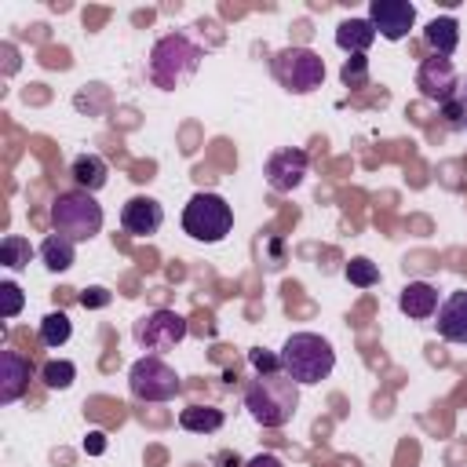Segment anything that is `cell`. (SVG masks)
I'll use <instances>...</instances> for the list:
<instances>
[{"label": "cell", "instance_id": "6da1fadb", "mask_svg": "<svg viewBox=\"0 0 467 467\" xmlns=\"http://www.w3.org/2000/svg\"><path fill=\"white\" fill-rule=\"evenodd\" d=\"M244 409L259 427H285L299 409V383L285 372L255 376L244 387Z\"/></svg>", "mask_w": 467, "mask_h": 467}, {"label": "cell", "instance_id": "7a4b0ae2", "mask_svg": "<svg viewBox=\"0 0 467 467\" xmlns=\"http://www.w3.org/2000/svg\"><path fill=\"white\" fill-rule=\"evenodd\" d=\"M332 368H336V350L317 332H292L285 339V347H281V372L288 379H296L299 387L328 379Z\"/></svg>", "mask_w": 467, "mask_h": 467}, {"label": "cell", "instance_id": "3957f363", "mask_svg": "<svg viewBox=\"0 0 467 467\" xmlns=\"http://www.w3.org/2000/svg\"><path fill=\"white\" fill-rule=\"evenodd\" d=\"M201 58H204V55H201V47H197L190 36L168 33V36H161V40L153 44V51H150V80H153L157 88L171 91V88L186 84V80L197 73Z\"/></svg>", "mask_w": 467, "mask_h": 467}, {"label": "cell", "instance_id": "277c9868", "mask_svg": "<svg viewBox=\"0 0 467 467\" xmlns=\"http://www.w3.org/2000/svg\"><path fill=\"white\" fill-rule=\"evenodd\" d=\"M51 226L69 241H91L102 230V204L88 190H69L51 201Z\"/></svg>", "mask_w": 467, "mask_h": 467}, {"label": "cell", "instance_id": "5b68a950", "mask_svg": "<svg viewBox=\"0 0 467 467\" xmlns=\"http://www.w3.org/2000/svg\"><path fill=\"white\" fill-rule=\"evenodd\" d=\"M234 226V208L219 197V193H193L182 208V230L193 237V241H223Z\"/></svg>", "mask_w": 467, "mask_h": 467}, {"label": "cell", "instance_id": "8992f818", "mask_svg": "<svg viewBox=\"0 0 467 467\" xmlns=\"http://www.w3.org/2000/svg\"><path fill=\"white\" fill-rule=\"evenodd\" d=\"M274 77L292 95H310L325 80V58L310 47H285L274 55Z\"/></svg>", "mask_w": 467, "mask_h": 467}, {"label": "cell", "instance_id": "52a82bcc", "mask_svg": "<svg viewBox=\"0 0 467 467\" xmlns=\"http://www.w3.org/2000/svg\"><path fill=\"white\" fill-rule=\"evenodd\" d=\"M128 387H131V394H135L139 401H171V398L182 390L175 368H168L157 354L139 358V361L131 365V372H128Z\"/></svg>", "mask_w": 467, "mask_h": 467}, {"label": "cell", "instance_id": "ba28073f", "mask_svg": "<svg viewBox=\"0 0 467 467\" xmlns=\"http://www.w3.org/2000/svg\"><path fill=\"white\" fill-rule=\"evenodd\" d=\"M186 332H190L186 317H182V314H175V310H164V306H161V310L142 314V317L135 321V328H131L135 343H139L142 350H153V354L171 350L175 343H182V339H186Z\"/></svg>", "mask_w": 467, "mask_h": 467}, {"label": "cell", "instance_id": "9c48e42d", "mask_svg": "<svg viewBox=\"0 0 467 467\" xmlns=\"http://www.w3.org/2000/svg\"><path fill=\"white\" fill-rule=\"evenodd\" d=\"M368 22L383 40H405L416 22V7L409 0H372Z\"/></svg>", "mask_w": 467, "mask_h": 467}, {"label": "cell", "instance_id": "30bf717a", "mask_svg": "<svg viewBox=\"0 0 467 467\" xmlns=\"http://www.w3.org/2000/svg\"><path fill=\"white\" fill-rule=\"evenodd\" d=\"M416 88H420L423 99H431L438 106L456 99V66H452V58H441V55L423 58V66L416 73Z\"/></svg>", "mask_w": 467, "mask_h": 467}, {"label": "cell", "instance_id": "8fae6325", "mask_svg": "<svg viewBox=\"0 0 467 467\" xmlns=\"http://www.w3.org/2000/svg\"><path fill=\"white\" fill-rule=\"evenodd\" d=\"M306 168H310V157L303 150H296V146H285V150L270 153V161H266L263 171H266V182L277 193H292L306 179Z\"/></svg>", "mask_w": 467, "mask_h": 467}, {"label": "cell", "instance_id": "7c38bea8", "mask_svg": "<svg viewBox=\"0 0 467 467\" xmlns=\"http://www.w3.org/2000/svg\"><path fill=\"white\" fill-rule=\"evenodd\" d=\"M164 223V208L153 201V197H131L124 208H120V226L135 237H150L157 234Z\"/></svg>", "mask_w": 467, "mask_h": 467}, {"label": "cell", "instance_id": "4fadbf2b", "mask_svg": "<svg viewBox=\"0 0 467 467\" xmlns=\"http://www.w3.org/2000/svg\"><path fill=\"white\" fill-rule=\"evenodd\" d=\"M29 376H33L29 358H22L18 350H0V401L4 405L18 401L26 394Z\"/></svg>", "mask_w": 467, "mask_h": 467}, {"label": "cell", "instance_id": "5bb4252c", "mask_svg": "<svg viewBox=\"0 0 467 467\" xmlns=\"http://www.w3.org/2000/svg\"><path fill=\"white\" fill-rule=\"evenodd\" d=\"M438 336L449 343H467V292H452L438 306Z\"/></svg>", "mask_w": 467, "mask_h": 467}, {"label": "cell", "instance_id": "9a60e30c", "mask_svg": "<svg viewBox=\"0 0 467 467\" xmlns=\"http://www.w3.org/2000/svg\"><path fill=\"white\" fill-rule=\"evenodd\" d=\"M398 306H401V314L423 321V317L438 314V288L427 285V281H409L401 288V296H398Z\"/></svg>", "mask_w": 467, "mask_h": 467}, {"label": "cell", "instance_id": "2e32d148", "mask_svg": "<svg viewBox=\"0 0 467 467\" xmlns=\"http://www.w3.org/2000/svg\"><path fill=\"white\" fill-rule=\"evenodd\" d=\"M69 175H73L77 190L95 193V190H102V186H106V179H109V164H106L102 157H95V153H80V157L73 161Z\"/></svg>", "mask_w": 467, "mask_h": 467}, {"label": "cell", "instance_id": "e0dca14e", "mask_svg": "<svg viewBox=\"0 0 467 467\" xmlns=\"http://www.w3.org/2000/svg\"><path fill=\"white\" fill-rule=\"evenodd\" d=\"M423 40H427V47H431L434 55L449 58V55L456 51V44H460V26H456V18H449V15L431 18L427 29H423Z\"/></svg>", "mask_w": 467, "mask_h": 467}, {"label": "cell", "instance_id": "ac0fdd59", "mask_svg": "<svg viewBox=\"0 0 467 467\" xmlns=\"http://www.w3.org/2000/svg\"><path fill=\"white\" fill-rule=\"evenodd\" d=\"M372 40H376V29H372L368 18H347V22H339V29H336V44H339L343 51H350V55H365Z\"/></svg>", "mask_w": 467, "mask_h": 467}, {"label": "cell", "instance_id": "d6986e66", "mask_svg": "<svg viewBox=\"0 0 467 467\" xmlns=\"http://www.w3.org/2000/svg\"><path fill=\"white\" fill-rule=\"evenodd\" d=\"M73 244H77V241H69V237H62V234H47V237H44V244H40V259H44V266H47V270H55V274L69 270V266H73V259H77Z\"/></svg>", "mask_w": 467, "mask_h": 467}, {"label": "cell", "instance_id": "ffe728a7", "mask_svg": "<svg viewBox=\"0 0 467 467\" xmlns=\"http://www.w3.org/2000/svg\"><path fill=\"white\" fill-rule=\"evenodd\" d=\"M179 427L190 431V434H212L223 427V412L212 409V405H190L179 412Z\"/></svg>", "mask_w": 467, "mask_h": 467}, {"label": "cell", "instance_id": "44dd1931", "mask_svg": "<svg viewBox=\"0 0 467 467\" xmlns=\"http://www.w3.org/2000/svg\"><path fill=\"white\" fill-rule=\"evenodd\" d=\"M69 336H73V321H69L62 310L44 314V321H40V343H44V347H62Z\"/></svg>", "mask_w": 467, "mask_h": 467}, {"label": "cell", "instance_id": "7402d4cb", "mask_svg": "<svg viewBox=\"0 0 467 467\" xmlns=\"http://www.w3.org/2000/svg\"><path fill=\"white\" fill-rule=\"evenodd\" d=\"M29 259H33V244H29L26 237L7 234V237L0 241V263H4L7 270H22Z\"/></svg>", "mask_w": 467, "mask_h": 467}, {"label": "cell", "instance_id": "603a6c76", "mask_svg": "<svg viewBox=\"0 0 467 467\" xmlns=\"http://www.w3.org/2000/svg\"><path fill=\"white\" fill-rule=\"evenodd\" d=\"M343 274H347V281L358 285V288H372V285H379V266H376L372 259H365V255L350 259Z\"/></svg>", "mask_w": 467, "mask_h": 467}, {"label": "cell", "instance_id": "cb8c5ba5", "mask_svg": "<svg viewBox=\"0 0 467 467\" xmlns=\"http://www.w3.org/2000/svg\"><path fill=\"white\" fill-rule=\"evenodd\" d=\"M40 379H44V387H51V390H66V387L77 379V365H73V361H47V365L40 368Z\"/></svg>", "mask_w": 467, "mask_h": 467}, {"label": "cell", "instance_id": "d4e9b609", "mask_svg": "<svg viewBox=\"0 0 467 467\" xmlns=\"http://www.w3.org/2000/svg\"><path fill=\"white\" fill-rule=\"evenodd\" d=\"M22 303H26L22 288H18L15 281H0V317H4V321H11V317L22 310Z\"/></svg>", "mask_w": 467, "mask_h": 467}, {"label": "cell", "instance_id": "484cf974", "mask_svg": "<svg viewBox=\"0 0 467 467\" xmlns=\"http://www.w3.org/2000/svg\"><path fill=\"white\" fill-rule=\"evenodd\" d=\"M339 77H343L347 88H361V84L368 80V58H365V55H350V58L343 62Z\"/></svg>", "mask_w": 467, "mask_h": 467}, {"label": "cell", "instance_id": "4316f807", "mask_svg": "<svg viewBox=\"0 0 467 467\" xmlns=\"http://www.w3.org/2000/svg\"><path fill=\"white\" fill-rule=\"evenodd\" d=\"M248 361H252V368H255L259 376L281 372V354H270V350H263V347H252V350H248Z\"/></svg>", "mask_w": 467, "mask_h": 467}, {"label": "cell", "instance_id": "83f0119b", "mask_svg": "<svg viewBox=\"0 0 467 467\" xmlns=\"http://www.w3.org/2000/svg\"><path fill=\"white\" fill-rule=\"evenodd\" d=\"M441 117L449 120V128H463L467 102H463V99H449V102H441Z\"/></svg>", "mask_w": 467, "mask_h": 467}, {"label": "cell", "instance_id": "f1b7e54d", "mask_svg": "<svg viewBox=\"0 0 467 467\" xmlns=\"http://www.w3.org/2000/svg\"><path fill=\"white\" fill-rule=\"evenodd\" d=\"M109 303V292L106 288H88V292H80V306L84 310H99V306H106Z\"/></svg>", "mask_w": 467, "mask_h": 467}, {"label": "cell", "instance_id": "f546056e", "mask_svg": "<svg viewBox=\"0 0 467 467\" xmlns=\"http://www.w3.org/2000/svg\"><path fill=\"white\" fill-rule=\"evenodd\" d=\"M244 467H285V463H281V456H277V452H255Z\"/></svg>", "mask_w": 467, "mask_h": 467}, {"label": "cell", "instance_id": "4dcf8cb0", "mask_svg": "<svg viewBox=\"0 0 467 467\" xmlns=\"http://www.w3.org/2000/svg\"><path fill=\"white\" fill-rule=\"evenodd\" d=\"M84 449H88V452H102V449H106V441H102V434H88V441H84Z\"/></svg>", "mask_w": 467, "mask_h": 467}, {"label": "cell", "instance_id": "1f68e13d", "mask_svg": "<svg viewBox=\"0 0 467 467\" xmlns=\"http://www.w3.org/2000/svg\"><path fill=\"white\" fill-rule=\"evenodd\" d=\"M223 467H244L237 456H223Z\"/></svg>", "mask_w": 467, "mask_h": 467}, {"label": "cell", "instance_id": "d6a6232c", "mask_svg": "<svg viewBox=\"0 0 467 467\" xmlns=\"http://www.w3.org/2000/svg\"><path fill=\"white\" fill-rule=\"evenodd\" d=\"M463 102H467V99H463Z\"/></svg>", "mask_w": 467, "mask_h": 467}]
</instances>
